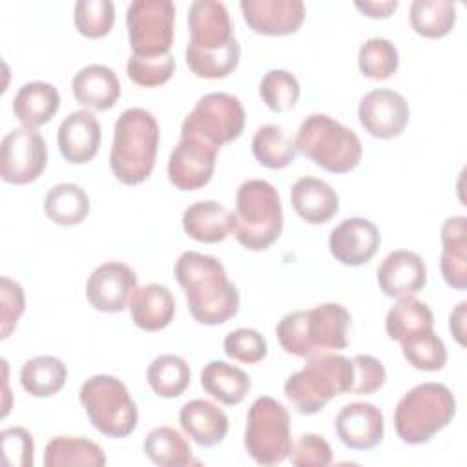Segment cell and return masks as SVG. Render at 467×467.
<instances>
[{
  "label": "cell",
  "mask_w": 467,
  "mask_h": 467,
  "mask_svg": "<svg viewBox=\"0 0 467 467\" xmlns=\"http://www.w3.org/2000/svg\"><path fill=\"white\" fill-rule=\"evenodd\" d=\"M186 64L195 77L224 78L239 64L241 46L228 9L217 0H195L188 9Z\"/></svg>",
  "instance_id": "obj_1"
},
{
  "label": "cell",
  "mask_w": 467,
  "mask_h": 467,
  "mask_svg": "<svg viewBox=\"0 0 467 467\" xmlns=\"http://www.w3.org/2000/svg\"><path fill=\"white\" fill-rule=\"evenodd\" d=\"M173 272L184 290L190 316L197 323L213 327L237 314V286L228 279L217 257L188 250L179 255Z\"/></svg>",
  "instance_id": "obj_2"
},
{
  "label": "cell",
  "mask_w": 467,
  "mask_h": 467,
  "mask_svg": "<svg viewBox=\"0 0 467 467\" xmlns=\"http://www.w3.org/2000/svg\"><path fill=\"white\" fill-rule=\"evenodd\" d=\"M350 314L339 303H323L308 310H296L281 317L275 336L285 352L310 358L348 347Z\"/></svg>",
  "instance_id": "obj_3"
},
{
  "label": "cell",
  "mask_w": 467,
  "mask_h": 467,
  "mask_svg": "<svg viewBox=\"0 0 467 467\" xmlns=\"http://www.w3.org/2000/svg\"><path fill=\"white\" fill-rule=\"evenodd\" d=\"M159 139V122L150 111L124 109L113 126L109 151V168L115 179L128 186L144 182L155 166Z\"/></svg>",
  "instance_id": "obj_4"
},
{
  "label": "cell",
  "mask_w": 467,
  "mask_h": 467,
  "mask_svg": "<svg viewBox=\"0 0 467 467\" xmlns=\"http://www.w3.org/2000/svg\"><path fill=\"white\" fill-rule=\"evenodd\" d=\"M352 383V359L323 352L306 358L305 367L286 379L285 396L299 414L312 416L325 409L332 398L350 392Z\"/></svg>",
  "instance_id": "obj_5"
},
{
  "label": "cell",
  "mask_w": 467,
  "mask_h": 467,
  "mask_svg": "<svg viewBox=\"0 0 467 467\" xmlns=\"http://www.w3.org/2000/svg\"><path fill=\"white\" fill-rule=\"evenodd\" d=\"M456 414V400L443 383L427 381L412 387L394 409L398 438L409 445H423L445 429Z\"/></svg>",
  "instance_id": "obj_6"
},
{
  "label": "cell",
  "mask_w": 467,
  "mask_h": 467,
  "mask_svg": "<svg viewBox=\"0 0 467 467\" xmlns=\"http://www.w3.org/2000/svg\"><path fill=\"white\" fill-rule=\"evenodd\" d=\"M235 239L252 252L272 246L283 232V210L277 190L265 179H248L235 195Z\"/></svg>",
  "instance_id": "obj_7"
},
{
  "label": "cell",
  "mask_w": 467,
  "mask_h": 467,
  "mask_svg": "<svg viewBox=\"0 0 467 467\" xmlns=\"http://www.w3.org/2000/svg\"><path fill=\"white\" fill-rule=\"evenodd\" d=\"M296 148L316 166L330 173H348L361 161L359 137L325 113L305 117L296 135Z\"/></svg>",
  "instance_id": "obj_8"
},
{
  "label": "cell",
  "mask_w": 467,
  "mask_h": 467,
  "mask_svg": "<svg viewBox=\"0 0 467 467\" xmlns=\"http://www.w3.org/2000/svg\"><path fill=\"white\" fill-rule=\"evenodd\" d=\"M78 400L89 423L108 438L130 436L139 421V410L128 387L115 376L97 374L86 379L78 390Z\"/></svg>",
  "instance_id": "obj_9"
},
{
  "label": "cell",
  "mask_w": 467,
  "mask_h": 467,
  "mask_svg": "<svg viewBox=\"0 0 467 467\" xmlns=\"http://www.w3.org/2000/svg\"><path fill=\"white\" fill-rule=\"evenodd\" d=\"M244 449L259 465H277L290 456V414L283 403L270 396H261L250 405Z\"/></svg>",
  "instance_id": "obj_10"
},
{
  "label": "cell",
  "mask_w": 467,
  "mask_h": 467,
  "mask_svg": "<svg viewBox=\"0 0 467 467\" xmlns=\"http://www.w3.org/2000/svg\"><path fill=\"white\" fill-rule=\"evenodd\" d=\"M244 120V108L237 97L212 91L202 95L184 117L181 135H193L219 148L241 137Z\"/></svg>",
  "instance_id": "obj_11"
},
{
  "label": "cell",
  "mask_w": 467,
  "mask_h": 467,
  "mask_svg": "<svg viewBox=\"0 0 467 467\" xmlns=\"http://www.w3.org/2000/svg\"><path fill=\"white\" fill-rule=\"evenodd\" d=\"M175 5L171 0H133L126 9L128 40L137 57H162L173 42Z\"/></svg>",
  "instance_id": "obj_12"
},
{
  "label": "cell",
  "mask_w": 467,
  "mask_h": 467,
  "mask_svg": "<svg viewBox=\"0 0 467 467\" xmlns=\"http://www.w3.org/2000/svg\"><path fill=\"white\" fill-rule=\"evenodd\" d=\"M47 166V144L31 128L11 130L0 146V177L9 184H27L40 177Z\"/></svg>",
  "instance_id": "obj_13"
},
{
  "label": "cell",
  "mask_w": 467,
  "mask_h": 467,
  "mask_svg": "<svg viewBox=\"0 0 467 467\" xmlns=\"http://www.w3.org/2000/svg\"><path fill=\"white\" fill-rule=\"evenodd\" d=\"M219 148L193 135H181L168 159V179L181 192L206 186L213 175Z\"/></svg>",
  "instance_id": "obj_14"
},
{
  "label": "cell",
  "mask_w": 467,
  "mask_h": 467,
  "mask_svg": "<svg viewBox=\"0 0 467 467\" xmlns=\"http://www.w3.org/2000/svg\"><path fill=\"white\" fill-rule=\"evenodd\" d=\"M359 124L376 139H392L403 133L410 109L405 97L394 89H372L361 97L358 106Z\"/></svg>",
  "instance_id": "obj_15"
},
{
  "label": "cell",
  "mask_w": 467,
  "mask_h": 467,
  "mask_svg": "<svg viewBox=\"0 0 467 467\" xmlns=\"http://www.w3.org/2000/svg\"><path fill=\"white\" fill-rule=\"evenodd\" d=\"M137 288V274L120 261H108L97 266L86 281V299L95 310L122 312L133 290Z\"/></svg>",
  "instance_id": "obj_16"
},
{
  "label": "cell",
  "mask_w": 467,
  "mask_h": 467,
  "mask_svg": "<svg viewBox=\"0 0 467 467\" xmlns=\"http://www.w3.org/2000/svg\"><path fill=\"white\" fill-rule=\"evenodd\" d=\"M381 244L378 226L365 217H348L341 221L328 235L332 257L345 266H361L368 263Z\"/></svg>",
  "instance_id": "obj_17"
},
{
  "label": "cell",
  "mask_w": 467,
  "mask_h": 467,
  "mask_svg": "<svg viewBox=\"0 0 467 467\" xmlns=\"http://www.w3.org/2000/svg\"><path fill=\"white\" fill-rule=\"evenodd\" d=\"M239 7L246 26L266 36L292 35L305 20L301 0H241Z\"/></svg>",
  "instance_id": "obj_18"
},
{
  "label": "cell",
  "mask_w": 467,
  "mask_h": 467,
  "mask_svg": "<svg viewBox=\"0 0 467 467\" xmlns=\"http://www.w3.org/2000/svg\"><path fill=\"white\" fill-rule=\"evenodd\" d=\"M334 429L345 447L354 451H368L383 440V412L372 403L352 401L341 407L334 420Z\"/></svg>",
  "instance_id": "obj_19"
},
{
  "label": "cell",
  "mask_w": 467,
  "mask_h": 467,
  "mask_svg": "<svg viewBox=\"0 0 467 467\" xmlns=\"http://www.w3.org/2000/svg\"><path fill=\"white\" fill-rule=\"evenodd\" d=\"M378 285L387 297L400 299L418 294L427 283L425 261L410 250L390 252L378 266Z\"/></svg>",
  "instance_id": "obj_20"
},
{
  "label": "cell",
  "mask_w": 467,
  "mask_h": 467,
  "mask_svg": "<svg viewBox=\"0 0 467 467\" xmlns=\"http://www.w3.org/2000/svg\"><path fill=\"white\" fill-rule=\"evenodd\" d=\"M57 144L71 164L89 162L100 146V124L88 109L71 111L58 126Z\"/></svg>",
  "instance_id": "obj_21"
},
{
  "label": "cell",
  "mask_w": 467,
  "mask_h": 467,
  "mask_svg": "<svg viewBox=\"0 0 467 467\" xmlns=\"http://www.w3.org/2000/svg\"><path fill=\"white\" fill-rule=\"evenodd\" d=\"M235 213L217 201H195L182 212V228L199 243H221L235 232Z\"/></svg>",
  "instance_id": "obj_22"
},
{
  "label": "cell",
  "mask_w": 467,
  "mask_h": 467,
  "mask_svg": "<svg viewBox=\"0 0 467 467\" xmlns=\"http://www.w3.org/2000/svg\"><path fill=\"white\" fill-rule=\"evenodd\" d=\"M131 321L146 332L166 328L175 316V297L168 286L148 283L137 286L128 303Z\"/></svg>",
  "instance_id": "obj_23"
},
{
  "label": "cell",
  "mask_w": 467,
  "mask_h": 467,
  "mask_svg": "<svg viewBox=\"0 0 467 467\" xmlns=\"http://www.w3.org/2000/svg\"><path fill=\"white\" fill-rule=\"evenodd\" d=\"M73 97L78 104L106 111L120 99V82L117 73L104 64H89L80 67L71 80Z\"/></svg>",
  "instance_id": "obj_24"
},
{
  "label": "cell",
  "mask_w": 467,
  "mask_h": 467,
  "mask_svg": "<svg viewBox=\"0 0 467 467\" xmlns=\"http://www.w3.org/2000/svg\"><path fill=\"white\" fill-rule=\"evenodd\" d=\"M290 202L296 213L310 224L328 223L339 210L336 190L317 177H299L290 190Z\"/></svg>",
  "instance_id": "obj_25"
},
{
  "label": "cell",
  "mask_w": 467,
  "mask_h": 467,
  "mask_svg": "<svg viewBox=\"0 0 467 467\" xmlns=\"http://www.w3.org/2000/svg\"><path fill=\"white\" fill-rule=\"evenodd\" d=\"M182 431L201 447H213L228 434V416L208 400H192L179 412Z\"/></svg>",
  "instance_id": "obj_26"
},
{
  "label": "cell",
  "mask_w": 467,
  "mask_h": 467,
  "mask_svg": "<svg viewBox=\"0 0 467 467\" xmlns=\"http://www.w3.org/2000/svg\"><path fill=\"white\" fill-rule=\"evenodd\" d=\"M440 268L445 283L456 290L467 288V223L465 215L449 217L441 224Z\"/></svg>",
  "instance_id": "obj_27"
},
{
  "label": "cell",
  "mask_w": 467,
  "mask_h": 467,
  "mask_svg": "<svg viewBox=\"0 0 467 467\" xmlns=\"http://www.w3.org/2000/svg\"><path fill=\"white\" fill-rule=\"evenodd\" d=\"M60 106L58 89L44 80L26 82L13 99V113L26 128H38L53 119Z\"/></svg>",
  "instance_id": "obj_28"
},
{
  "label": "cell",
  "mask_w": 467,
  "mask_h": 467,
  "mask_svg": "<svg viewBox=\"0 0 467 467\" xmlns=\"http://www.w3.org/2000/svg\"><path fill=\"white\" fill-rule=\"evenodd\" d=\"M201 385L212 398L224 405L241 403L252 387L250 378L243 368L219 359L208 361L202 367Z\"/></svg>",
  "instance_id": "obj_29"
},
{
  "label": "cell",
  "mask_w": 467,
  "mask_h": 467,
  "mask_svg": "<svg viewBox=\"0 0 467 467\" xmlns=\"http://www.w3.org/2000/svg\"><path fill=\"white\" fill-rule=\"evenodd\" d=\"M44 212L55 224H80L89 213V197L82 186L60 182L47 190L44 197Z\"/></svg>",
  "instance_id": "obj_30"
},
{
  "label": "cell",
  "mask_w": 467,
  "mask_h": 467,
  "mask_svg": "<svg viewBox=\"0 0 467 467\" xmlns=\"http://www.w3.org/2000/svg\"><path fill=\"white\" fill-rule=\"evenodd\" d=\"M67 379V368L57 356H36L20 368L22 389L35 398H49L62 390Z\"/></svg>",
  "instance_id": "obj_31"
},
{
  "label": "cell",
  "mask_w": 467,
  "mask_h": 467,
  "mask_svg": "<svg viewBox=\"0 0 467 467\" xmlns=\"http://www.w3.org/2000/svg\"><path fill=\"white\" fill-rule=\"evenodd\" d=\"M46 467L62 465H106V454L102 447L82 436H55L44 452Z\"/></svg>",
  "instance_id": "obj_32"
},
{
  "label": "cell",
  "mask_w": 467,
  "mask_h": 467,
  "mask_svg": "<svg viewBox=\"0 0 467 467\" xmlns=\"http://www.w3.org/2000/svg\"><path fill=\"white\" fill-rule=\"evenodd\" d=\"M252 153L261 166L281 170L296 161V139L277 124H265L254 133Z\"/></svg>",
  "instance_id": "obj_33"
},
{
  "label": "cell",
  "mask_w": 467,
  "mask_h": 467,
  "mask_svg": "<svg viewBox=\"0 0 467 467\" xmlns=\"http://www.w3.org/2000/svg\"><path fill=\"white\" fill-rule=\"evenodd\" d=\"M434 325V317L427 303L416 299L414 296L400 297L394 306L387 312L385 330L390 339L401 343L403 339L429 330Z\"/></svg>",
  "instance_id": "obj_34"
},
{
  "label": "cell",
  "mask_w": 467,
  "mask_h": 467,
  "mask_svg": "<svg viewBox=\"0 0 467 467\" xmlns=\"http://www.w3.org/2000/svg\"><path fill=\"white\" fill-rule=\"evenodd\" d=\"M144 454L161 467H186L197 463L182 434L171 427H155L142 441Z\"/></svg>",
  "instance_id": "obj_35"
},
{
  "label": "cell",
  "mask_w": 467,
  "mask_h": 467,
  "mask_svg": "<svg viewBox=\"0 0 467 467\" xmlns=\"http://www.w3.org/2000/svg\"><path fill=\"white\" fill-rule=\"evenodd\" d=\"M412 29L425 38H441L456 24V4L451 0H414L409 9Z\"/></svg>",
  "instance_id": "obj_36"
},
{
  "label": "cell",
  "mask_w": 467,
  "mask_h": 467,
  "mask_svg": "<svg viewBox=\"0 0 467 467\" xmlns=\"http://www.w3.org/2000/svg\"><path fill=\"white\" fill-rule=\"evenodd\" d=\"M146 378L159 398H177L188 389L192 372L184 358L161 354L148 365Z\"/></svg>",
  "instance_id": "obj_37"
},
{
  "label": "cell",
  "mask_w": 467,
  "mask_h": 467,
  "mask_svg": "<svg viewBox=\"0 0 467 467\" xmlns=\"http://www.w3.org/2000/svg\"><path fill=\"white\" fill-rule=\"evenodd\" d=\"M403 358L418 370L423 372H436L441 370L447 363V348L441 337L432 330L418 332L401 343Z\"/></svg>",
  "instance_id": "obj_38"
},
{
  "label": "cell",
  "mask_w": 467,
  "mask_h": 467,
  "mask_svg": "<svg viewBox=\"0 0 467 467\" xmlns=\"http://www.w3.org/2000/svg\"><path fill=\"white\" fill-rule=\"evenodd\" d=\"M358 66L365 77L372 80H385L396 73L400 66V53L390 40L372 36L359 46Z\"/></svg>",
  "instance_id": "obj_39"
},
{
  "label": "cell",
  "mask_w": 467,
  "mask_h": 467,
  "mask_svg": "<svg viewBox=\"0 0 467 467\" xmlns=\"http://www.w3.org/2000/svg\"><path fill=\"white\" fill-rule=\"evenodd\" d=\"M299 82L286 69H270L259 82V95L268 109L288 111L299 99Z\"/></svg>",
  "instance_id": "obj_40"
},
{
  "label": "cell",
  "mask_w": 467,
  "mask_h": 467,
  "mask_svg": "<svg viewBox=\"0 0 467 467\" xmlns=\"http://www.w3.org/2000/svg\"><path fill=\"white\" fill-rule=\"evenodd\" d=\"M75 27L82 36H106L115 20V7L111 0H78L75 4Z\"/></svg>",
  "instance_id": "obj_41"
},
{
  "label": "cell",
  "mask_w": 467,
  "mask_h": 467,
  "mask_svg": "<svg viewBox=\"0 0 467 467\" xmlns=\"http://www.w3.org/2000/svg\"><path fill=\"white\" fill-rule=\"evenodd\" d=\"M175 71V58L171 53L162 57H137L131 55L126 64V73L131 82L140 88H157L166 84Z\"/></svg>",
  "instance_id": "obj_42"
},
{
  "label": "cell",
  "mask_w": 467,
  "mask_h": 467,
  "mask_svg": "<svg viewBox=\"0 0 467 467\" xmlns=\"http://www.w3.org/2000/svg\"><path fill=\"white\" fill-rule=\"evenodd\" d=\"M224 354L241 363H259L268 350L266 339L254 328H237L224 337Z\"/></svg>",
  "instance_id": "obj_43"
},
{
  "label": "cell",
  "mask_w": 467,
  "mask_h": 467,
  "mask_svg": "<svg viewBox=\"0 0 467 467\" xmlns=\"http://www.w3.org/2000/svg\"><path fill=\"white\" fill-rule=\"evenodd\" d=\"M2 462L11 467H31L35 454V441L27 429L7 427L0 432Z\"/></svg>",
  "instance_id": "obj_44"
},
{
  "label": "cell",
  "mask_w": 467,
  "mask_h": 467,
  "mask_svg": "<svg viewBox=\"0 0 467 467\" xmlns=\"http://www.w3.org/2000/svg\"><path fill=\"white\" fill-rule=\"evenodd\" d=\"M26 308L24 288L7 275L0 279V337L7 339Z\"/></svg>",
  "instance_id": "obj_45"
},
{
  "label": "cell",
  "mask_w": 467,
  "mask_h": 467,
  "mask_svg": "<svg viewBox=\"0 0 467 467\" xmlns=\"http://www.w3.org/2000/svg\"><path fill=\"white\" fill-rule=\"evenodd\" d=\"M288 458L296 467H327L332 463V449L323 436L305 432L292 445Z\"/></svg>",
  "instance_id": "obj_46"
},
{
  "label": "cell",
  "mask_w": 467,
  "mask_h": 467,
  "mask_svg": "<svg viewBox=\"0 0 467 467\" xmlns=\"http://www.w3.org/2000/svg\"><path fill=\"white\" fill-rule=\"evenodd\" d=\"M354 365V383L350 392L359 396H368L378 392L387 379L383 363L368 354H358L352 358Z\"/></svg>",
  "instance_id": "obj_47"
},
{
  "label": "cell",
  "mask_w": 467,
  "mask_h": 467,
  "mask_svg": "<svg viewBox=\"0 0 467 467\" xmlns=\"http://www.w3.org/2000/svg\"><path fill=\"white\" fill-rule=\"evenodd\" d=\"M354 5L368 18H389L398 9V0H356Z\"/></svg>",
  "instance_id": "obj_48"
},
{
  "label": "cell",
  "mask_w": 467,
  "mask_h": 467,
  "mask_svg": "<svg viewBox=\"0 0 467 467\" xmlns=\"http://www.w3.org/2000/svg\"><path fill=\"white\" fill-rule=\"evenodd\" d=\"M465 308L467 301H460L449 317V330L462 347H465Z\"/></svg>",
  "instance_id": "obj_49"
},
{
  "label": "cell",
  "mask_w": 467,
  "mask_h": 467,
  "mask_svg": "<svg viewBox=\"0 0 467 467\" xmlns=\"http://www.w3.org/2000/svg\"><path fill=\"white\" fill-rule=\"evenodd\" d=\"M2 367H4V412H2V418H5L7 416V410H9V401H7V398H9V390H7V361L5 359H2Z\"/></svg>",
  "instance_id": "obj_50"
}]
</instances>
